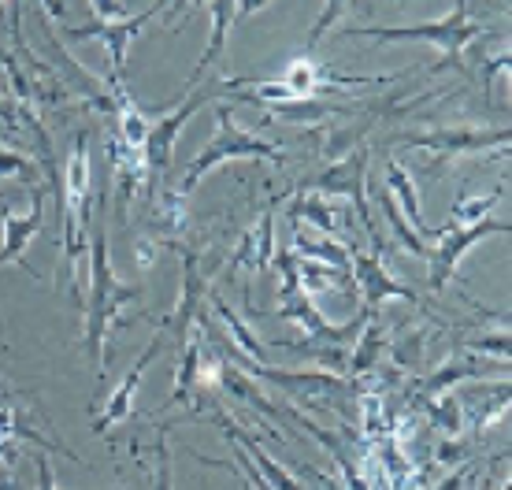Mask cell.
Wrapping results in <instances>:
<instances>
[{
	"label": "cell",
	"instance_id": "1",
	"mask_svg": "<svg viewBox=\"0 0 512 490\" xmlns=\"http://www.w3.org/2000/svg\"><path fill=\"white\" fill-rule=\"evenodd\" d=\"M141 290L127 286L112 271V253H108V234L93 231L90 242V294H86V349H90V361L97 368V375L108 368L104 364V342L112 335V327L127 323V309L138 305Z\"/></svg>",
	"mask_w": 512,
	"mask_h": 490
},
{
	"label": "cell",
	"instance_id": "2",
	"mask_svg": "<svg viewBox=\"0 0 512 490\" xmlns=\"http://www.w3.org/2000/svg\"><path fill=\"white\" fill-rule=\"evenodd\" d=\"M483 30H487V26L472 15L468 0H457V4H453V12H449L446 19H438V23L349 26L346 38H372V41H379V45H390V41H427V45L442 49V64H438L435 71H449V67H457L461 52L468 49L475 38H483Z\"/></svg>",
	"mask_w": 512,
	"mask_h": 490
},
{
	"label": "cell",
	"instance_id": "3",
	"mask_svg": "<svg viewBox=\"0 0 512 490\" xmlns=\"http://www.w3.org/2000/svg\"><path fill=\"white\" fill-rule=\"evenodd\" d=\"M227 160H271V164H282L286 153H282L275 142H268V138L242 130L238 123H234L231 108H227V104H219L216 108V134H212V142H208L201 153L193 156V164L186 168V175H182V182H179V194L190 197L193 190H197V182L205 179L212 168L227 164Z\"/></svg>",
	"mask_w": 512,
	"mask_h": 490
},
{
	"label": "cell",
	"instance_id": "4",
	"mask_svg": "<svg viewBox=\"0 0 512 490\" xmlns=\"http://www.w3.org/2000/svg\"><path fill=\"white\" fill-rule=\"evenodd\" d=\"M93 168H90V134L82 130L71 145L67 175L60 179V227H64V275H71L75 260L86 253V231H90V197H93Z\"/></svg>",
	"mask_w": 512,
	"mask_h": 490
},
{
	"label": "cell",
	"instance_id": "5",
	"mask_svg": "<svg viewBox=\"0 0 512 490\" xmlns=\"http://www.w3.org/2000/svg\"><path fill=\"white\" fill-rule=\"evenodd\" d=\"M305 190H316V194H327V197H349V201H353V212H357L360 223H364V231L372 234L375 257L383 253L386 242L379 238V231H375V216H372V208H368V149H357V153H349L342 164L323 168L316 179L305 182Z\"/></svg>",
	"mask_w": 512,
	"mask_h": 490
},
{
	"label": "cell",
	"instance_id": "6",
	"mask_svg": "<svg viewBox=\"0 0 512 490\" xmlns=\"http://www.w3.org/2000/svg\"><path fill=\"white\" fill-rule=\"evenodd\" d=\"M171 0H156V4H149L141 15H127V19H116V23H104V19H93V23L86 26H67L64 38L71 41V45H86V41H101L104 49H108V56H112V78H127V49L130 41L138 38L141 30H145V23L153 19L156 12H164Z\"/></svg>",
	"mask_w": 512,
	"mask_h": 490
},
{
	"label": "cell",
	"instance_id": "7",
	"mask_svg": "<svg viewBox=\"0 0 512 490\" xmlns=\"http://www.w3.org/2000/svg\"><path fill=\"white\" fill-rule=\"evenodd\" d=\"M438 238H435V249H431V294H442L446 283L453 279V271L461 264V257L472 249L475 242H483L490 234H509L512 223L509 220H483V223H472V227H438Z\"/></svg>",
	"mask_w": 512,
	"mask_h": 490
},
{
	"label": "cell",
	"instance_id": "8",
	"mask_svg": "<svg viewBox=\"0 0 512 490\" xmlns=\"http://www.w3.org/2000/svg\"><path fill=\"white\" fill-rule=\"evenodd\" d=\"M509 142H512L509 127H498V130L442 127V130H431V134H412V138H405V149H423V153H435L438 160H457V156H475V153H487V149H498V153L509 156Z\"/></svg>",
	"mask_w": 512,
	"mask_h": 490
},
{
	"label": "cell",
	"instance_id": "9",
	"mask_svg": "<svg viewBox=\"0 0 512 490\" xmlns=\"http://www.w3.org/2000/svg\"><path fill=\"white\" fill-rule=\"evenodd\" d=\"M216 93H219V86H205V90H197L193 97H186L175 112H167L160 123L149 127V138H145V164H149V175H160V171L171 168V153H175V142H179L182 127H186V123H190V119L197 116V112H201Z\"/></svg>",
	"mask_w": 512,
	"mask_h": 490
},
{
	"label": "cell",
	"instance_id": "10",
	"mask_svg": "<svg viewBox=\"0 0 512 490\" xmlns=\"http://www.w3.org/2000/svg\"><path fill=\"white\" fill-rule=\"evenodd\" d=\"M346 249H349V268H353V286H360L364 309L368 312H375L383 301H409V305L416 301V290L405 283H397L375 253H364L357 242H346Z\"/></svg>",
	"mask_w": 512,
	"mask_h": 490
},
{
	"label": "cell",
	"instance_id": "11",
	"mask_svg": "<svg viewBox=\"0 0 512 490\" xmlns=\"http://www.w3.org/2000/svg\"><path fill=\"white\" fill-rule=\"evenodd\" d=\"M160 349H164V327L156 331V338L145 346V353H141L138 361H134V368H130L127 375H123V383H119L112 394H108V401H104V409L97 413V420H93V435H104L108 427L116 424H127L130 416H134V398H138V387L141 379H145V372H149V364L160 357Z\"/></svg>",
	"mask_w": 512,
	"mask_h": 490
},
{
	"label": "cell",
	"instance_id": "12",
	"mask_svg": "<svg viewBox=\"0 0 512 490\" xmlns=\"http://www.w3.org/2000/svg\"><path fill=\"white\" fill-rule=\"evenodd\" d=\"M41 227H45V197H41V190L34 186V201H30V212H23V216H19V212H12V208H4V242H0V268L15 260V264L26 271V275L41 279L38 271L26 264V245L38 238Z\"/></svg>",
	"mask_w": 512,
	"mask_h": 490
},
{
	"label": "cell",
	"instance_id": "13",
	"mask_svg": "<svg viewBox=\"0 0 512 490\" xmlns=\"http://www.w3.org/2000/svg\"><path fill=\"white\" fill-rule=\"evenodd\" d=\"M108 156H112V175H116V212L119 220L130 212V201L141 186H149V164H145V149L127 145L119 134L108 138Z\"/></svg>",
	"mask_w": 512,
	"mask_h": 490
},
{
	"label": "cell",
	"instance_id": "14",
	"mask_svg": "<svg viewBox=\"0 0 512 490\" xmlns=\"http://www.w3.org/2000/svg\"><path fill=\"white\" fill-rule=\"evenodd\" d=\"M271 260H275V216L264 212L260 223L242 234V242L234 249V257H231V264H227V275H223V279H234L238 271L260 275V271L271 268Z\"/></svg>",
	"mask_w": 512,
	"mask_h": 490
},
{
	"label": "cell",
	"instance_id": "15",
	"mask_svg": "<svg viewBox=\"0 0 512 490\" xmlns=\"http://www.w3.org/2000/svg\"><path fill=\"white\" fill-rule=\"evenodd\" d=\"M386 194L394 197V205L401 208V216H405V220H409V227L416 234H420V238H431V242H435L438 234V227H427V223H423V216H420V194H416V182H412V175L405 168H401V164H397V160H390V164H386V186H383Z\"/></svg>",
	"mask_w": 512,
	"mask_h": 490
},
{
	"label": "cell",
	"instance_id": "16",
	"mask_svg": "<svg viewBox=\"0 0 512 490\" xmlns=\"http://www.w3.org/2000/svg\"><path fill=\"white\" fill-rule=\"evenodd\" d=\"M290 220H294V223L297 220H308L312 227H316V231L327 234V238H338V234L346 231L349 212H346V208L334 205L327 194H316V190H312V194H301L294 205H290Z\"/></svg>",
	"mask_w": 512,
	"mask_h": 490
},
{
	"label": "cell",
	"instance_id": "17",
	"mask_svg": "<svg viewBox=\"0 0 512 490\" xmlns=\"http://www.w3.org/2000/svg\"><path fill=\"white\" fill-rule=\"evenodd\" d=\"M182 271H186V279H182V301L179 309H175V320H167V331L175 335V342H186L193 331V312H197V301H201V290H205V275L197 268V257L182 249Z\"/></svg>",
	"mask_w": 512,
	"mask_h": 490
},
{
	"label": "cell",
	"instance_id": "18",
	"mask_svg": "<svg viewBox=\"0 0 512 490\" xmlns=\"http://www.w3.org/2000/svg\"><path fill=\"white\" fill-rule=\"evenodd\" d=\"M234 8H238V0H212V34H208V45H205V52H201V60H197V67H193L190 86L201 75H208L212 64H216L219 56H223V49H227V34H231V26L238 23V19H234Z\"/></svg>",
	"mask_w": 512,
	"mask_h": 490
},
{
	"label": "cell",
	"instance_id": "19",
	"mask_svg": "<svg viewBox=\"0 0 512 490\" xmlns=\"http://www.w3.org/2000/svg\"><path fill=\"white\" fill-rule=\"evenodd\" d=\"M219 427H223V435H227V439L238 442V446H242V450L249 453V457H253L256 465H260V476L268 479L271 490H301V483H297V479L290 476V472H286V468H282L279 461H271L268 453L256 446V439H249L245 431H238V427H234V420H227V416L219 413Z\"/></svg>",
	"mask_w": 512,
	"mask_h": 490
},
{
	"label": "cell",
	"instance_id": "20",
	"mask_svg": "<svg viewBox=\"0 0 512 490\" xmlns=\"http://www.w3.org/2000/svg\"><path fill=\"white\" fill-rule=\"evenodd\" d=\"M212 312H216V320L231 331L234 346L242 349L245 361H249V364H268V349H264V342L253 335V327H249V323H245L242 316H238V312L223 301V297H212Z\"/></svg>",
	"mask_w": 512,
	"mask_h": 490
},
{
	"label": "cell",
	"instance_id": "21",
	"mask_svg": "<svg viewBox=\"0 0 512 490\" xmlns=\"http://www.w3.org/2000/svg\"><path fill=\"white\" fill-rule=\"evenodd\" d=\"M297 283L305 294H323V290H346L353 294V271L331 268V264H320V260H297Z\"/></svg>",
	"mask_w": 512,
	"mask_h": 490
},
{
	"label": "cell",
	"instance_id": "22",
	"mask_svg": "<svg viewBox=\"0 0 512 490\" xmlns=\"http://www.w3.org/2000/svg\"><path fill=\"white\" fill-rule=\"evenodd\" d=\"M201 338H186L182 342V357H179V372H175V390L171 398L164 401V409H175V405H190L193 409V394H197V364H201ZM160 409V413H164Z\"/></svg>",
	"mask_w": 512,
	"mask_h": 490
},
{
	"label": "cell",
	"instance_id": "23",
	"mask_svg": "<svg viewBox=\"0 0 512 490\" xmlns=\"http://www.w3.org/2000/svg\"><path fill=\"white\" fill-rule=\"evenodd\" d=\"M294 253L297 260H320V264H331V268H342V271H353L349 268V249L346 245H338V238H312L308 231L297 227L294 231Z\"/></svg>",
	"mask_w": 512,
	"mask_h": 490
},
{
	"label": "cell",
	"instance_id": "24",
	"mask_svg": "<svg viewBox=\"0 0 512 490\" xmlns=\"http://www.w3.org/2000/svg\"><path fill=\"white\" fill-rule=\"evenodd\" d=\"M383 342H386V331L383 327H372V316L364 323V331L357 335V349L349 353V364L346 372L349 375H368L379 364V353H383Z\"/></svg>",
	"mask_w": 512,
	"mask_h": 490
},
{
	"label": "cell",
	"instance_id": "25",
	"mask_svg": "<svg viewBox=\"0 0 512 490\" xmlns=\"http://www.w3.org/2000/svg\"><path fill=\"white\" fill-rule=\"evenodd\" d=\"M153 223L164 234H182L190 227V197H182L179 190H167V194L156 197V212Z\"/></svg>",
	"mask_w": 512,
	"mask_h": 490
},
{
	"label": "cell",
	"instance_id": "26",
	"mask_svg": "<svg viewBox=\"0 0 512 490\" xmlns=\"http://www.w3.org/2000/svg\"><path fill=\"white\" fill-rule=\"evenodd\" d=\"M379 205H383V220L390 223V231H394V238H397V242H401V249H405V253H412V257H420V260L431 257V249L423 245L420 234L412 231L409 220L401 216V208L394 205V197L386 194V190H383V194H379Z\"/></svg>",
	"mask_w": 512,
	"mask_h": 490
},
{
	"label": "cell",
	"instance_id": "27",
	"mask_svg": "<svg viewBox=\"0 0 512 490\" xmlns=\"http://www.w3.org/2000/svg\"><path fill=\"white\" fill-rule=\"evenodd\" d=\"M505 190H494V194H479V197H457L453 208H449V227H472V223L490 220V212L498 205Z\"/></svg>",
	"mask_w": 512,
	"mask_h": 490
},
{
	"label": "cell",
	"instance_id": "28",
	"mask_svg": "<svg viewBox=\"0 0 512 490\" xmlns=\"http://www.w3.org/2000/svg\"><path fill=\"white\" fill-rule=\"evenodd\" d=\"M427 413H431V424L438 431H446L453 439H461L464 431V409H461V394H438V398L427 401Z\"/></svg>",
	"mask_w": 512,
	"mask_h": 490
},
{
	"label": "cell",
	"instance_id": "29",
	"mask_svg": "<svg viewBox=\"0 0 512 490\" xmlns=\"http://www.w3.org/2000/svg\"><path fill=\"white\" fill-rule=\"evenodd\" d=\"M0 179H19L26 186H38L41 182V168L30 160V156L15 153V149H4L0 145Z\"/></svg>",
	"mask_w": 512,
	"mask_h": 490
},
{
	"label": "cell",
	"instance_id": "30",
	"mask_svg": "<svg viewBox=\"0 0 512 490\" xmlns=\"http://www.w3.org/2000/svg\"><path fill=\"white\" fill-rule=\"evenodd\" d=\"M490 372H494L490 364H461V368L446 364V368H442V372H438L435 379H427V383H423V394H427V398H435L438 390L453 387L457 379H475V375H490Z\"/></svg>",
	"mask_w": 512,
	"mask_h": 490
},
{
	"label": "cell",
	"instance_id": "31",
	"mask_svg": "<svg viewBox=\"0 0 512 490\" xmlns=\"http://www.w3.org/2000/svg\"><path fill=\"white\" fill-rule=\"evenodd\" d=\"M346 4H349V0H327V4H323L320 19H316V23H312V30H308V52H312L323 38H327V30L338 23V15L346 12Z\"/></svg>",
	"mask_w": 512,
	"mask_h": 490
},
{
	"label": "cell",
	"instance_id": "32",
	"mask_svg": "<svg viewBox=\"0 0 512 490\" xmlns=\"http://www.w3.org/2000/svg\"><path fill=\"white\" fill-rule=\"evenodd\" d=\"M468 349H475V353H494L498 361L509 364V335H498V338H472V342H468Z\"/></svg>",
	"mask_w": 512,
	"mask_h": 490
},
{
	"label": "cell",
	"instance_id": "33",
	"mask_svg": "<svg viewBox=\"0 0 512 490\" xmlns=\"http://www.w3.org/2000/svg\"><path fill=\"white\" fill-rule=\"evenodd\" d=\"M156 490H171V450L167 442H156Z\"/></svg>",
	"mask_w": 512,
	"mask_h": 490
},
{
	"label": "cell",
	"instance_id": "34",
	"mask_svg": "<svg viewBox=\"0 0 512 490\" xmlns=\"http://www.w3.org/2000/svg\"><path fill=\"white\" fill-rule=\"evenodd\" d=\"M156 257H160V245L153 238H138V245H134V268L149 271L156 264Z\"/></svg>",
	"mask_w": 512,
	"mask_h": 490
},
{
	"label": "cell",
	"instance_id": "35",
	"mask_svg": "<svg viewBox=\"0 0 512 490\" xmlns=\"http://www.w3.org/2000/svg\"><path fill=\"white\" fill-rule=\"evenodd\" d=\"M93 12H97V19H104V23H116V19H127V4L123 0H90Z\"/></svg>",
	"mask_w": 512,
	"mask_h": 490
},
{
	"label": "cell",
	"instance_id": "36",
	"mask_svg": "<svg viewBox=\"0 0 512 490\" xmlns=\"http://www.w3.org/2000/svg\"><path fill=\"white\" fill-rule=\"evenodd\" d=\"M472 472H475L472 465L457 468V472H453V476H446V479H442V483H438V490H464V483H468V479H472Z\"/></svg>",
	"mask_w": 512,
	"mask_h": 490
},
{
	"label": "cell",
	"instance_id": "37",
	"mask_svg": "<svg viewBox=\"0 0 512 490\" xmlns=\"http://www.w3.org/2000/svg\"><path fill=\"white\" fill-rule=\"evenodd\" d=\"M268 8V0H238V8H234V19H253L256 12H264Z\"/></svg>",
	"mask_w": 512,
	"mask_h": 490
},
{
	"label": "cell",
	"instance_id": "38",
	"mask_svg": "<svg viewBox=\"0 0 512 490\" xmlns=\"http://www.w3.org/2000/svg\"><path fill=\"white\" fill-rule=\"evenodd\" d=\"M38 490H56V476H52V465L45 457H38Z\"/></svg>",
	"mask_w": 512,
	"mask_h": 490
},
{
	"label": "cell",
	"instance_id": "39",
	"mask_svg": "<svg viewBox=\"0 0 512 490\" xmlns=\"http://www.w3.org/2000/svg\"><path fill=\"white\" fill-rule=\"evenodd\" d=\"M0 123H4V127H12V130L23 127V123H19V116H15V104L4 101V97H0Z\"/></svg>",
	"mask_w": 512,
	"mask_h": 490
},
{
	"label": "cell",
	"instance_id": "40",
	"mask_svg": "<svg viewBox=\"0 0 512 490\" xmlns=\"http://www.w3.org/2000/svg\"><path fill=\"white\" fill-rule=\"evenodd\" d=\"M479 490H494V483H490V479H483V483H479Z\"/></svg>",
	"mask_w": 512,
	"mask_h": 490
},
{
	"label": "cell",
	"instance_id": "41",
	"mask_svg": "<svg viewBox=\"0 0 512 490\" xmlns=\"http://www.w3.org/2000/svg\"><path fill=\"white\" fill-rule=\"evenodd\" d=\"M498 490H509V483H501V487Z\"/></svg>",
	"mask_w": 512,
	"mask_h": 490
}]
</instances>
